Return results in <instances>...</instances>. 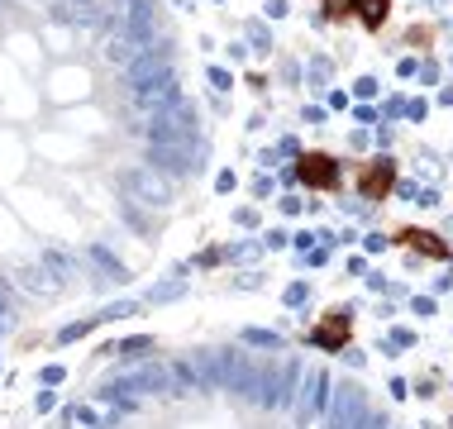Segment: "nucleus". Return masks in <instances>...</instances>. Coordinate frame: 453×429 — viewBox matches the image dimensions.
<instances>
[{
    "instance_id": "9",
    "label": "nucleus",
    "mask_w": 453,
    "mask_h": 429,
    "mask_svg": "<svg viewBox=\"0 0 453 429\" xmlns=\"http://www.w3.org/2000/svg\"><path fill=\"white\" fill-rule=\"evenodd\" d=\"M358 10H363V24L368 29H382V20H387V0H358Z\"/></svg>"
},
{
    "instance_id": "4",
    "label": "nucleus",
    "mask_w": 453,
    "mask_h": 429,
    "mask_svg": "<svg viewBox=\"0 0 453 429\" xmlns=\"http://www.w3.org/2000/svg\"><path fill=\"white\" fill-rule=\"evenodd\" d=\"M391 177H396V167L382 158V162H373V167L358 177V191H363L368 201H377V196H387V191H391Z\"/></svg>"
},
{
    "instance_id": "1",
    "label": "nucleus",
    "mask_w": 453,
    "mask_h": 429,
    "mask_svg": "<svg viewBox=\"0 0 453 429\" xmlns=\"http://www.w3.org/2000/svg\"><path fill=\"white\" fill-rule=\"evenodd\" d=\"M153 143H158V148H191V143H196V110H191L182 96L162 110V115H153Z\"/></svg>"
},
{
    "instance_id": "5",
    "label": "nucleus",
    "mask_w": 453,
    "mask_h": 429,
    "mask_svg": "<svg viewBox=\"0 0 453 429\" xmlns=\"http://www.w3.org/2000/svg\"><path fill=\"white\" fill-rule=\"evenodd\" d=\"M401 239L410 243V248H420L429 258H449V243H439V234H425V229H405Z\"/></svg>"
},
{
    "instance_id": "7",
    "label": "nucleus",
    "mask_w": 453,
    "mask_h": 429,
    "mask_svg": "<svg viewBox=\"0 0 453 429\" xmlns=\"http://www.w3.org/2000/svg\"><path fill=\"white\" fill-rule=\"evenodd\" d=\"M353 420H358V391L344 386V396H339V405H334V429H348Z\"/></svg>"
},
{
    "instance_id": "6",
    "label": "nucleus",
    "mask_w": 453,
    "mask_h": 429,
    "mask_svg": "<svg viewBox=\"0 0 453 429\" xmlns=\"http://www.w3.org/2000/svg\"><path fill=\"white\" fill-rule=\"evenodd\" d=\"M344 339H348V320H344V310H334V320L315 334V344H320V349H339Z\"/></svg>"
},
{
    "instance_id": "10",
    "label": "nucleus",
    "mask_w": 453,
    "mask_h": 429,
    "mask_svg": "<svg viewBox=\"0 0 453 429\" xmlns=\"http://www.w3.org/2000/svg\"><path fill=\"white\" fill-rule=\"evenodd\" d=\"M324 10H329V15L339 20V15H348V0H324Z\"/></svg>"
},
{
    "instance_id": "3",
    "label": "nucleus",
    "mask_w": 453,
    "mask_h": 429,
    "mask_svg": "<svg viewBox=\"0 0 453 429\" xmlns=\"http://www.w3.org/2000/svg\"><path fill=\"white\" fill-rule=\"evenodd\" d=\"M301 177H305V187H334L339 182V167L324 158V153H305L301 158Z\"/></svg>"
},
{
    "instance_id": "8",
    "label": "nucleus",
    "mask_w": 453,
    "mask_h": 429,
    "mask_svg": "<svg viewBox=\"0 0 453 429\" xmlns=\"http://www.w3.org/2000/svg\"><path fill=\"white\" fill-rule=\"evenodd\" d=\"M129 187H138L143 196H148V201H167V187H162L158 177H148V172H134V177H129Z\"/></svg>"
},
{
    "instance_id": "2",
    "label": "nucleus",
    "mask_w": 453,
    "mask_h": 429,
    "mask_svg": "<svg viewBox=\"0 0 453 429\" xmlns=\"http://www.w3.org/2000/svg\"><path fill=\"white\" fill-rule=\"evenodd\" d=\"M143 53H148V38L134 34V29H124V24L106 29V38H101V57H106L110 67H124V72H129Z\"/></svg>"
}]
</instances>
